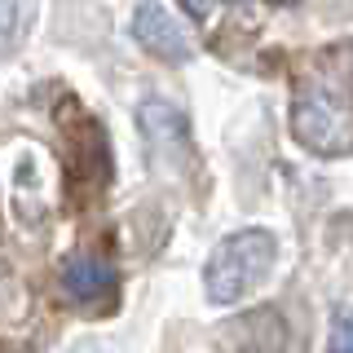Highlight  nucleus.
<instances>
[{
    "mask_svg": "<svg viewBox=\"0 0 353 353\" xmlns=\"http://www.w3.org/2000/svg\"><path fill=\"white\" fill-rule=\"evenodd\" d=\"M274 252H279V243L270 230H239V234L221 239L208 261V296L216 305H234L252 296L274 270Z\"/></svg>",
    "mask_w": 353,
    "mask_h": 353,
    "instance_id": "f257e3e1",
    "label": "nucleus"
},
{
    "mask_svg": "<svg viewBox=\"0 0 353 353\" xmlns=\"http://www.w3.org/2000/svg\"><path fill=\"white\" fill-rule=\"evenodd\" d=\"M292 128L314 154H349L353 150V97L331 80H309L296 93Z\"/></svg>",
    "mask_w": 353,
    "mask_h": 353,
    "instance_id": "f03ea898",
    "label": "nucleus"
},
{
    "mask_svg": "<svg viewBox=\"0 0 353 353\" xmlns=\"http://www.w3.org/2000/svg\"><path fill=\"white\" fill-rule=\"evenodd\" d=\"M132 36L163 62H185L190 58V36H185V27L163 5H137V14H132Z\"/></svg>",
    "mask_w": 353,
    "mask_h": 353,
    "instance_id": "7ed1b4c3",
    "label": "nucleus"
},
{
    "mask_svg": "<svg viewBox=\"0 0 353 353\" xmlns=\"http://www.w3.org/2000/svg\"><path fill=\"white\" fill-rule=\"evenodd\" d=\"M66 292L75 296V301H93V296H106V292H115V270H110L106 261H97V256H75V261H66Z\"/></svg>",
    "mask_w": 353,
    "mask_h": 353,
    "instance_id": "20e7f679",
    "label": "nucleus"
},
{
    "mask_svg": "<svg viewBox=\"0 0 353 353\" xmlns=\"http://www.w3.org/2000/svg\"><path fill=\"white\" fill-rule=\"evenodd\" d=\"M141 132H146V137L154 141V146H181L185 141V115L176 106H163V102H146L141 106Z\"/></svg>",
    "mask_w": 353,
    "mask_h": 353,
    "instance_id": "39448f33",
    "label": "nucleus"
},
{
    "mask_svg": "<svg viewBox=\"0 0 353 353\" xmlns=\"http://www.w3.org/2000/svg\"><path fill=\"white\" fill-rule=\"evenodd\" d=\"M331 353H353V314L336 318V327H331Z\"/></svg>",
    "mask_w": 353,
    "mask_h": 353,
    "instance_id": "423d86ee",
    "label": "nucleus"
},
{
    "mask_svg": "<svg viewBox=\"0 0 353 353\" xmlns=\"http://www.w3.org/2000/svg\"><path fill=\"white\" fill-rule=\"evenodd\" d=\"M14 22H18V0H0V40L14 31Z\"/></svg>",
    "mask_w": 353,
    "mask_h": 353,
    "instance_id": "0eeeda50",
    "label": "nucleus"
},
{
    "mask_svg": "<svg viewBox=\"0 0 353 353\" xmlns=\"http://www.w3.org/2000/svg\"><path fill=\"white\" fill-rule=\"evenodd\" d=\"M181 5L190 9V14H208L212 5H230V0H181Z\"/></svg>",
    "mask_w": 353,
    "mask_h": 353,
    "instance_id": "6e6552de",
    "label": "nucleus"
},
{
    "mask_svg": "<svg viewBox=\"0 0 353 353\" xmlns=\"http://www.w3.org/2000/svg\"><path fill=\"white\" fill-rule=\"evenodd\" d=\"M270 5H296V0H270Z\"/></svg>",
    "mask_w": 353,
    "mask_h": 353,
    "instance_id": "1a4fd4ad",
    "label": "nucleus"
}]
</instances>
